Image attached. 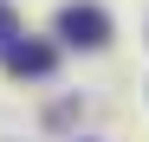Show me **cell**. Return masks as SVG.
Listing matches in <instances>:
<instances>
[{"label":"cell","mask_w":149,"mask_h":142,"mask_svg":"<svg viewBox=\"0 0 149 142\" xmlns=\"http://www.w3.org/2000/svg\"><path fill=\"white\" fill-rule=\"evenodd\" d=\"M0 58H7V71H13V78H45L58 52H52V45H19V39H13L7 52H0Z\"/></svg>","instance_id":"cell-2"},{"label":"cell","mask_w":149,"mask_h":142,"mask_svg":"<svg viewBox=\"0 0 149 142\" xmlns=\"http://www.w3.org/2000/svg\"><path fill=\"white\" fill-rule=\"evenodd\" d=\"M58 32H65L71 45H104V39H110V13L91 7V0H78V7L58 13Z\"/></svg>","instance_id":"cell-1"},{"label":"cell","mask_w":149,"mask_h":142,"mask_svg":"<svg viewBox=\"0 0 149 142\" xmlns=\"http://www.w3.org/2000/svg\"><path fill=\"white\" fill-rule=\"evenodd\" d=\"M13 39H19V26H13V13H7V7H0V52H7V45H13Z\"/></svg>","instance_id":"cell-3"}]
</instances>
